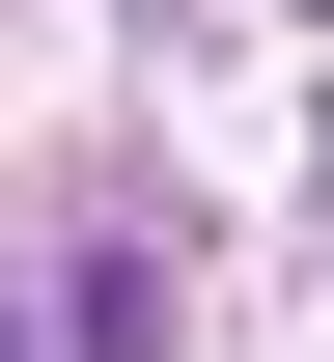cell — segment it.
I'll return each mask as SVG.
<instances>
[{
    "mask_svg": "<svg viewBox=\"0 0 334 362\" xmlns=\"http://www.w3.org/2000/svg\"><path fill=\"white\" fill-rule=\"evenodd\" d=\"M0 362H28V334H0Z\"/></svg>",
    "mask_w": 334,
    "mask_h": 362,
    "instance_id": "obj_1",
    "label": "cell"
}]
</instances>
